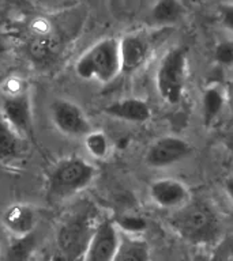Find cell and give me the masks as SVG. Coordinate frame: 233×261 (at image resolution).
<instances>
[{"instance_id":"8","label":"cell","mask_w":233,"mask_h":261,"mask_svg":"<svg viewBox=\"0 0 233 261\" xmlns=\"http://www.w3.org/2000/svg\"><path fill=\"white\" fill-rule=\"evenodd\" d=\"M120 231L113 219L98 220L82 261H113Z\"/></svg>"},{"instance_id":"23","label":"cell","mask_w":233,"mask_h":261,"mask_svg":"<svg viewBox=\"0 0 233 261\" xmlns=\"http://www.w3.org/2000/svg\"><path fill=\"white\" fill-rule=\"evenodd\" d=\"M221 134H222V140L225 142V144L233 150V116L225 122Z\"/></svg>"},{"instance_id":"3","label":"cell","mask_w":233,"mask_h":261,"mask_svg":"<svg viewBox=\"0 0 233 261\" xmlns=\"http://www.w3.org/2000/svg\"><path fill=\"white\" fill-rule=\"evenodd\" d=\"M78 76L86 81L109 83L122 73L120 44L116 38H104L86 50L75 64Z\"/></svg>"},{"instance_id":"2","label":"cell","mask_w":233,"mask_h":261,"mask_svg":"<svg viewBox=\"0 0 233 261\" xmlns=\"http://www.w3.org/2000/svg\"><path fill=\"white\" fill-rule=\"evenodd\" d=\"M96 175V167L86 159L79 156L60 159L46 177V197L53 203L71 199L89 187Z\"/></svg>"},{"instance_id":"6","label":"cell","mask_w":233,"mask_h":261,"mask_svg":"<svg viewBox=\"0 0 233 261\" xmlns=\"http://www.w3.org/2000/svg\"><path fill=\"white\" fill-rule=\"evenodd\" d=\"M53 125L69 138H85L93 130L89 118L81 106L69 99H56L51 105Z\"/></svg>"},{"instance_id":"18","label":"cell","mask_w":233,"mask_h":261,"mask_svg":"<svg viewBox=\"0 0 233 261\" xmlns=\"http://www.w3.org/2000/svg\"><path fill=\"white\" fill-rule=\"evenodd\" d=\"M83 139L86 150L93 158L104 159L109 154V140L101 130H91Z\"/></svg>"},{"instance_id":"25","label":"cell","mask_w":233,"mask_h":261,"mask_svg":"<svg viewBox=\"0 0 233 261\" xmlns=\"http://www.w3.org/2000/svg\"><path fill=\"white\" fill-rule=\"evenodd\" d=\"M226 98H228L229 103H230L233 108V85H230V87H229L228 93H226Z\"/></svg>"},{"instance_id":"13","label":"cell","mask_w":233,"mask_h":261,"mask_svg":"<svg viewBox=\"0 0 233 261\" xmlns=\"http://www.w3.org/2000/svg\"><path fill=\"white\" fill-rule=\"evenodd\" d=\"M109 117L118 118L122 121L142 124L151 117V109L146 101L141 98H123L119 101L110 102L102 109Z\"/></svg>"},{"instance_id":"16","label":"cell","mask_w":233,"mask_h":261,"mask_svg":"<svg viewBox=\"0 0 233 261\" xmlns=\"http://www.w3.org/2000/svg\"><path fill=\"white\" fill-rule=\"evenodd\" d=\"M226 101V93L218 86H208L204 90L202 98V117L206 125H212V122L218 118Z\"/></svg>"},{"instance_id":"24","label":"cell","mask_w":233,"mask_h":261,"mask_svg":"<svg viewBox=\"0 0 233 261\" xmlns=\"http://www.w3.org/2000/svg\"><path fill=\"white\" fill-rule=\"evenodd\" d=\"M224 191L226 193V196L229 197V200L233 203V175L226 178V181L224 184Z\"/></svg>"},{"instance_id":"12","label":"cell","mask_w":233,"mask_h":261,"mask_svg":"<svg viewBox=\"0 0 233 261\" xmlns=\"http://www.w3.org/2000/svg\"><path fill=\"white\" fill-rule=\"evenodd\" d=\"M2 223L14 238H24L34 232L38 223V214L30 204H11L4 210Z\"/></svg>"},{"instance_id":"14","label":"cell","mask_w":233,"mask_h":261,"mask_svg":"<svg viewBox=\"0 0 233 261\" xmlns=\"http://www.w3.org/2000/svg\"><path fill=\"white\" fill-rule=\"evenodd\" d=\"M113 261H150V248L141 236L120 232Z\"/></svg>"},{"instance_id":"15","label":"cell","mask_w":233,"mask_h":261,"mask_svg":"<svg viewBox=\"0 0 233 261\" xmlns=\"http://www.w3.org/2000/svg\"><path fill=\"white\" fill-rule=\"evenodd\" d=\"M20 136L0 113V162L8 163L19 155Z\"/></svg>"},{"instance_id":"21","label":"cell","mask_w":233,"mask_h":261,"mask_svg":"<svg viewBox=\"0 0 233 261\" xmlns=\"http://www.w3.org/2000/svg\"><path fill=\"white\" fill-rule=\"evenodd\" d=\"M214 59L221 65L233 64V41H222L216 46Z\"/></svg>"},{"instance_id":"22","label":"cell","mask_w":233,"mask_h":261,"mask_svg":"<svg viewBox=\"0 0 233 261\" xmlns=\"http://www.w3.org/2000/svg\"><path fill=\"white\" fill-rule=\"evenodd\" d=\"M221 23L226 30L233 33V3H224L218 7Z\"/></svg>"},{"instance_id":"26","label":"cell","mask_w":233,"mask_h":261,"mask_svg":"<svg viewBox=\"0 0 233 261\" xmlns=\"http://www.w3.org/2000/svg\"><path fill=\"white\" fill-rule=\"evenodd\" d=\"M213 261H230L226 256H220V257H217L216 260H213Z\"/></svg>"},{"instance_id":"9","label":"cell","mask_w":233,"mask_h":261,"mask_svg":"<svg viewBox=\"0 0 233 261\" xmlns=\"http://www.w3.org/2000/svg\"><path fill=\"white\" fill-rule=\"evenodd\" d=\"M0 113L20 136L33 134V109L28 91L6 95L2 101Z\"/></svg>"},{"instance_id":"7","label":"cell","mask_w":233,"mask_h":261,"mask_svg":"<svg viewBox=\"0 0 233 261\" xmlns=\"http://www.w3.org/2000/svg\"><path fill=\"white\" fill-rule=\"evenodd\" d=\"M192 154V146L177 136H162L154 140L146 152V163L155 169L173 166Z\"/></svg>"},{"instance_id":"17","label":"cell","mask_w":233,"mask_h":261,"mask_svg":"<svg viewBox=\"0 0 233 261\" xmlns=\"http://www.w3.org/2000/svg\"><path fill=\"white\" fill-rule=\"evenodd\" d=\"M184 8L180 0H157L150 11L151 19L158 24L175 23L181 18Z\"/></svg>"},{"instance_id":"20","label":"cell","mask_w":233,"mask_h":261,"mask_svg":"<svg viewBox=\"0 0 233 261\" xmlns=\"http://www.w3.org/2000/svg\"><path fill=\"white\" fill-rule=\"evenodd\" d=\"M116 227L120 232L130 234V236H142V232L146 230V220L136 215H122L113 219Z\"/></svg>"},{"instance_id":"5","label":"cell","mask_w":233,"mask_h":261,"mask_svg":"<svg viewBox=\"0 0 233 261\" xmlns=\"http://www.w3.org/2000/svg\"><path fill=\"white\" fill-rule=\"evenodd\" d=\"M187 69V52L181 46L171 48L162 56L155 72V89L165 103L177 105L181 101Z\"/></svg>"},{"instance_id":"27","label":"cell","mask_w":233,"mask_h":261,"mask_svg":"<svg viewBox=\"0 0 233 261\" xmlns=\"http://www.w3.org/2000/svg\"><path fill=\"white\" fill-rule=\"evenodd\" d=\"M2 253H3V249H2V245H0V257H2Z\"/></svg>"},{"instance_id":"11","label":"cell","mask_w":233,"mask_h":261,"mask_svg":"<svg viewBox=\"0 0 233 261\" xmlns=\"http://www.w3.org/2000/svg\"><path fill=\"white\" fill-rule=\"evenodd\" d=\"M151 201L164 210H177L190 201V191L185 184L173 178H158L149 187Z\"/></svg>"},{"instance_id":"19","label":"cell","mask_w":233,"mask_h":261,"mask_svg":"<svg viewBox=\"0 0 233 261\" xmlns=\"http://www.w3.org/2000/svg\"><path fill=\"white\" fill-rule=\"evenodd\" d=\"M15 240L11 248L8 249L7 261H29L36 246L33 234L24 238H15Z\"/></svg>"},{"instance_id":"4","label":"cell","mask_w":233,"mask_h":261,"mask_svg":"<svg viewBox=\"0 0 233 261\" xmlns=\"http://www.w3.org/2000/svg\"><path fill=\"white\" fill-rule=\"evenodd\" d=\"M97 223L89 210H78L65 216L57 227V253L67 261H82Z\"/></svg>"},{"instance_id":"10","label":"cell","mask_w":233,"mask_h":261,"mask_svg":"<svg viewBox=\"0 0 233 261\" xmlns=\"http://www.w3.org/2000/svg\"><path fill=\"white\" fill-rule=\"evenodd\" d=\"M120 44V59L122 72H136L146 64L151 55V40L145 33H128L119 40Z\"/></svg>"},{"instance_id":"1","label":"cell","mask_w":233,"mask_h":261,"mask_svg":"<svg viewBox=\"0 0 233 261\" xmlns=\"http://www.w3.org/2000/svg\"><path fill=\"white\" fill-rule=\"evenodd\" d=\"M171 226L184 241L192 245H208L221 234L220 216L206 201L194 200L176 210Z\"/></svg>"}]
</instances>
